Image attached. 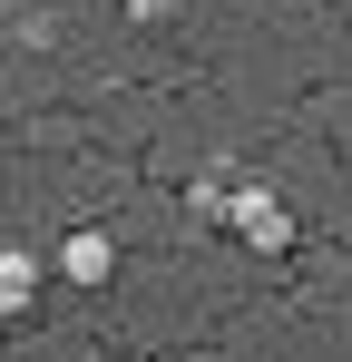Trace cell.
I'll return each mask as SVG.
<instances>
[{
	"label": "cell",
	"mask_w": 352,
	"mask_h": 362,
	"mask_svg": "<svg viewBox=\"0 0 352 362\" xmlns=\"http://www.w3.org/2000/svg\"><path fill=\"white\" fill-rule=\"evenodd\" d=\"M30 303H40V264H30V255L10 245V255H0V323H20Z\"/></svg>",
	"instance_id": "obj_3"
},
{
	"label": "cell",
	"mask_w": 352,
	"mask_h": 362,
	"mask_svg": "<svg viewBox=\"0 0 352 362\" xmlns=\"http://www.w3.org/2000/svg\"><path fill=\"white\" fill-rule=\"evenodd\" d=\"M225 226H235V245H254V255H293V235H303L274 186H235V196H225Z\"/></svg>",
	"instance_id": "obj_1"
},
{
	"label": "cell",
	"mask_w": 352,
	"mask_h": 362,
	"mask_svg": "<svg viewBox=\"0 0 352 362\" xmlns=\"http://www.w3.org/2000/svg\"><path fill=\"white\" fill-rule=\"evenodd\" d=\"M167 10H176V0H127V20H147V30H157Z\"/></svg>",
	"instance_id": "obj_4"
},
{
	"label": "cell",
	"mask_w": 352,
	"mask_h": 362,
	"mask_svg": "<svg viewBox=\"0 0 352 362\" xmlns=\"http://www.w3.org/2000/svg\"><path fill=\"white\" fill-rule=\"evenodd\" d=\"M108 274H117V235H108V226H69V235H59V284L98 294Z\"/></svg>",
	"instance_id": "obj_2"
}]
</instances>
